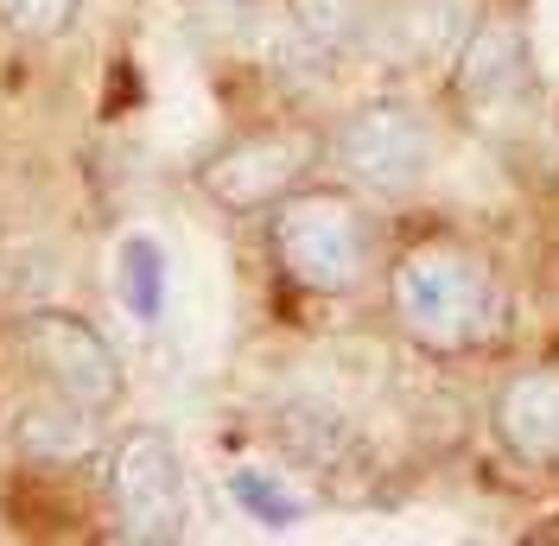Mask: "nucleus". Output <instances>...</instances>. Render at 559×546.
Returning <instances> with one entry per match:
<instances>
[{"instance_id":"obj_14","label":"nucleus","mask_w":559,"mask_h":546,"mask_svg":"<svg viewBox=\"0 0 559 546\" xmlns=\"http://www.w3.org/2000/svg\"><path fill=\"white\" fill-rule=\"evenodd\" d=\"M76 7L83 0H0V20L20 38H58L76 20Z\"/></svg>"},{"instance_id":"obj_2","label":"nucleus","mask_w":559,"mask_h":546,"mask_svg":"<svg viewBox=\"0 0 559 546\" xmlns=\"http://www.w3.org/2000/svg\"><path fill=\"white\" fill-rule=\"evenodd\" d=\"M274 254L299 293L337 299L362 280V216L344 191H293L274 210Z\"/></svg>"},{"instance_id":"obj_9","label":"nucleus","mask_w":559,"mask_h":546,"mask_svg":"<svg viewBox=\"0 0 559 546\" xmlns=\"http://www.w3.org/2000/svg\"><path fill=\"white\" fill-rule=\"evenodd\" d=\"M280 444H286L306 471H344V464L362 458L356 426H349L344 413L318 407V401H293V407L280 413Z\"/></svg>"},{"instance_id":"obj_13","label":"nucleus","mask_w":559,"mask_h":546,"mask_svg":"<svg viewBox=\"0 0 559 546\" xmlns=\"http://www.w3.org/2000/svg\"><path fill=\"white\" fill-rule=\"evenodd\" d=\"M293 7V26L312 38V45H349L356 38V0H286Z\"/></svg>"},{"instance_id":"obj_5","label":"nucleus","mask_w":559,"mask_h":546,"mask_svg":"<svg viewBox=\"0 0 559 546\" xmlns=\"http://www.w3.org/2000/svg\"><path fill=\"white\" fill-rule=\"evenodd\" d=\"M312 159H318L312 134H242V140H229L223 153H210L198 185L223 210H242L248 216V210H261V204H280Z\"/></svg>"},{"instance_id":"obj_10","label":"nucleus","mask_w":559,"mask_h":546,"mask_svg":"<svg viewBox=\"0 0 559 546\" xmlns=\"http://www.w3.org/2000/svg\"><path fill=\"white\" fill-rule=\"evenodd\" d=\"M20 444L33 451V458H83V451H96V413L90 407H76V401H45V407H26L20 413Z\"/></svg>"},{"instance_id":"obj_12","label":"nucleus","mask_w":559,"mask_h":546,"mask_svg":"<svg viewBox=\"0 0 559 546\" xmlns=\"http://www.w3.org/2000/svg\"><path fill=\"white\" fill-rule=\"evenodd\" d=\"M229 496L242 502L254 521H267V527H293L299 521V496H286L274 477H261V471H236L229 477Z\"/></svg>"},{"instance_id":"obj_6","label":"nucleus","mask_w":559,"mask_h":546,"mask_svg":"<svg viewBox=\"0 0 559 546\" xmlns=\"http://www.w3.org/2000/svg\"><path fill=\"white\" fill-rule=\"evenodd\" d=\"M115 502L140 541H178L185 534V471L166 432L140 426L115 444Z\"/></svg>"},{"instance_id":"obj_7","label":"nucleus","mask_w":559,"mask_h":546,"mask_svg":"<svg viewBox=\"0 0 559 546\" xmlns=\"http://www.w3.org/2000/svg\"><path fill=\"white\" fill-rule=\"evenodd\" d=\"M496 432L502 444L527 464H554L559 458V369L515 376L496 394Z\"/></svg>"},{"instance_id":"obj_4","label":"nucleus","mask_w":559,"mask_h":546,"mask_svg":"<svg viewBox=\"0 0 559 546\" xmlns=\"http://www.w3.org/2000/svg\"><path fill=\"white\" fill-rule=\"evenodd\" d=\"M20 349H26V363H33L38 376H45V388L76 401V407L108 413L121 401V363H115V349L103 343V331L83 324L76 311H33L20 324Z\"/></svg>"},{"instance_id":"obj_1","label":"nucleus","mask_w":559,"mask_h":546,"mask_svg":"<svg viewBox=\"0 0 559 546\" xmlns=\"http://www.w3.org/2000/svg\"><path fill=\"white\" fill-rule=\"evenodd\" d=\"M394 318L401 331L426 349H464L477 343L489 318V273L477 254H464L452 241H419L394 268Z\"/></svg>"},{"instance_id":"obj_11","label":"nucleus","mask_w":559,"mask_h":546,"mask_svg":"<svg viewBox=\"0 0 559 546\" xmlns=\"http://www.w3.org/2000/svg\"><path fill=\"white\" fill-rule=\"evenodd\" d=\"M115 280H121V299L134 311L140 324H159L166 311V254L153 236H128L121 254H115Z\"/></svg>"},{"instance_id":"obj_3","label":"nucleus","mask_w":559,"mask_h":546,"mask_svg":"<svg viewBox=\"0 0 559 546\" xmlns=\"http://www.w3.org/2000/svg\"><path fill=\"white\" fill-rule=\"evenodd\" d=\"M432 159V134L419 121L414 103H362L356 115H344V128L331 134V166L344 171L349 185L376 191V198H401L426 178Z\"/></svg>"},{"instance_id":"obj_8","label":"nucleus","mask_w":559,"mask_h":546,"mask_svg":"<svg viewBox=\"0 0 559 546\" xmlns=\"http://www.w3.org/2000/svg\"><path fill=\"white\" fill-rule=\"evenodd\" d=\"M527 83V38L509 20H484L457 51V90L471 103H502Z\"/></svg>"}]
</instances>
